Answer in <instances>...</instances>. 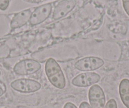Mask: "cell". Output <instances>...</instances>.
Here are the masks:
<instances>
[{
  "mask_svg": "<svg viewBox=\"0 0 129 108\" xmlns=\"http://www.w3.org/2000/svg\"><path fill=\"white\" fill-rule=\"evenodd\" d=\"M45 72L48 79L55 87L63 89L66 86V80L64 75L56 61L53 58H49L45 64Z\"/></svg>",
  "mask_w": 129,
  "mask_h": 108,
  "instance_id": "6da1fadb",
  "label": "cell"
},
{
  "mask_svg": "<svg viewBox=\"0 0 129 108\" xmlns=\"http://www.w3.org/2000/svg\"><path fill=\"white\" fill-rule=\"evenodd\" d=\"M104 108H117V104L114 99H110L108 101Z\"/></svg>",
  "mask_w": 129,
  "mask_h": 108,
  "instance_id": "7c38bea8",
  "label": "cell"
},
{
  "mask_svg": "<svg viewBox=\"0 0 129 108\" xmlns=\"http://www.w3.org/2000/svg\"><path fill=\"white\" fill-rule=\"evenodd\" d=\"M32 12L30 9L25 10L16 13L11 21L10 26L13 29L20 28L27 24L30 19Z\"/></svg>",
  "mask_w": 129,
  "mask_h": 108,
  "instance_id": "9c48e42d",
  "label": "cell"
},
{
  "mask_svg": "<svg viewBox=\"0 0 129 108\" xmlns=\"http://www.w3.org/2000/svg\"><path fill=\"white\" fill-rule=\"evenodd\" d=\"M3 94H4V90H3L2 88L0 87V97L2 96V95H3Z\"/></svg>",
  "mask_w": 129,
  "mask_h": 108,
  "instance_id": "2e32d148",
  "label": "cell"
},
{
  "mask_svg": "<svg viewBox=\"0 0 129 108\" xmlns=\"http://www.w3.org/2000/svg\"><path fill=\"white\" fill-rule=\"evenodd\" d=\"M89 100L92 108H104L106 97L102 88L98 85H93L89 90Z\"/></svg>",
  "mask_w": 129,
  "mask_h": 108,
  "instance_id": "5b68a950",
  "label": "cell"
},
{
  "mask_svg": "<svg viewBox=\"0 0 129 108\" xmlns=\"http://www.w3.org/2000/svg\"><path fill=\"white\" fill-rule=\"evenodd\" d=\"M52 11V5L51 3L42 5L37 7L32 13L30 24L31 25H37L44 22L51 15Z\"/></svg>",
  "mask_w": 129,
  "mask_h": 108,
  "instance_id": "52a82bcc",
  "label": "cell"
},
{
  "mask_svg": "<svg viewBox=\"0 0 129 108\" xmlns=\"http://www.w3.org/2000/svg\"><path fill=\"white\" fill-rule=\"evenodd\" d=\"M77 4V0H62L54 8L53 13V19L58 20L66 17L73 10Z\"/></svg>",
  "mask_w": 129,
  "mask_h": 108,
  "instance_id": "ba28073f",
  "label": "cell"
},
{
  "mask_svg": "<svg viewBox=\"0 0 129 108\" xmlns=\"http://www.w3.org/2000/svg\"><path fill=\"white\" fill-rule=\"evenodd\" d=\"M41 68V65L38 61L33 59H23L15 65L13 71L20 75H27L36 73Z\"/></svg>",
  "mask_w": 129,
  "mask_h": 108,
  "instance_id": "3957f363",
  "label": "cell"
},
{
  "mask_svg": "<svg viewBox=\"0 0 129 108\" xmlns=\"http://www.w3.org/2000/svg\"><path fill=\"white\" fill-rule=\"evenodd\" d=\"M119 94L120 98L126 108H129V80L124 79L119 85Z\"/></svg>",
  "mask_w": 129,
  "mask_h": 108,
  "instance_id": "30bf717a",
  "label": "cell"
},
{
  "mask_svg": "<svg viewBox=\"0 0 129 108\" xmlns=\"http://www.w3.org/2000/svg\"><path fill=\"white\" fill-rule=\"evenodd\" d=\"M10 4V0H0V10L5 11L8 8Z\"/></svg>",
  "mask_w": 129,
  "mask_h": 108,
  "instance_id": "8fae6325",
  "label": "cell"
},
{
  "mask_svg": "<svg viewBox=\"0 0 129 108\" xmlns=\"http://www.w3.org/2000/svg\"><path fill=\"white\" fill-rule=\"evenodd\" d=\"M0 75H1V72H0Z\"/></svg>",
  "mask_w": 129,
  "mask_h": 108,
  "instance_id": "e0dca14e",
  "label": "cell"
},
{
  "mask_svg": "<svg viewBox=\"0 0 129 108\" xmlns=\"http://www.w3.org/2000/svg\"><path fill=\"white\" fill-rule=\"evenodd\" d=\"M101 77L95 72H85L74 78L72 84L79 87H87L98 82Z\"/></svg>",
  "mask_w": 129,
  "mask_h": 108,
  "instance_id": "8992f818",
  "label": "cell"
},
{
  "mask_svg": "<svg viewBox=\"0 0 129 108\" xmlns=\"http://www.w3.org/2000/svg\"><path fill=\"white\" fill-rule=\"evenodd\" d=\"M79 108H92L90 104L87 103V102H82L80 104Z\"/></svg>",
  "mask_w": 129,
  "mask_h": 108,
  "instance_id": "5bb4252c",
  "label": "cell"
},
{
  "mask_svg": "<svg viewBox=\"0 0 129 108\" xmlns=\"http://www.w3.org/2000/svg\"><path fill=\"white\" fill-rule=\"evenodd\" d=\"M123 6L126 14L129 16V0H122Z\"/></svg>",
  "mask_w": 129,
  "mask_h": 108,
  "instance_id": "4fadbf2b",
  "label": "cell"
},
{
  "mask_svg": "<svg viewBox=\"0 0 129 108\" xmlns=\"http://www.w3.org/2000/svg\"><path fill=\"white\" fill-rule=\"evenodd\" d=\"M13 90L22 93H32L38 91L41 88L39 82L28 79H20L11 83Z\"/></svg>",
  "mask_w": 129,
  "mask_h": 108,
  "instance_id": "7a4b0ae2",
  "label": "cell"
},
{
  "mask_svg": "<svg viewBox=\"0 0 129 108\" xmlns=\"http://www.w3.org/2000/svg\"><path fill=\"white\" fill-rule=\"evenodd\" d=\"M105 64L102 59L98 57L89 56L80 59L75 63V68L82 71H90L99 69Z\"/></svg>",
  "mask_w": 129,
  "mask_h": 108,
  "instance_id": "277c9868",
  "label": "cell"
},
{
  "mask_svg": "<svg viewBox=\"0 0 129 108\" xmlns=\"http://www.w3.org/2000/svg\"><path fill=\"white\" fill-rule=\"evenodd\" d=\"M63 108H77L76 107V105L75 104H74L73 103L71 102H67L65 104L64 107Z\"/></svg>",
  "mask_w": 129,
  "mask_h": 108,
  "instance_id": "9a60e30c",
  "label": "cell"
}]
</instances>
